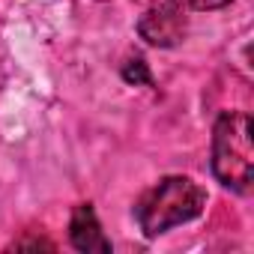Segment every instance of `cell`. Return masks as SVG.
I'll return each instance as SVG.
<instances>
[{"mask_svg": "<svg viewBox=\"0 0 254 254\" xmlns=\"http://www.w3.org/2000/svg\"><path fill=\"white\" fill-rule=\"evenodd\" d=\"M212 174L224 189L248 191L254 183V126L248 114L227 111L212 129Z\"/></svg>", "mask_w": 254, "mask_h": 254, "instance_id": "cell-1", "label": "cell"}, {"mask_svg": "<svg viewBox=\"0 0 254 254\" xmlns=\"http://www.w3.org/2000/svg\"><path fill=\"white\" fill-rule=\"evenodd\" d=\"M206 206V191L191 177H165L135 206L144 236H162L165 230L197 218Z\"/></svg>", "mask_w": 254, "mask_h": 254, "instance_id": "cell-2", "label": "cell"}, {"mask_svg": "<svg viewBox=\"0 0 254 254\" xmlns=\"http://www.w3.org/2000/svg\"><path fill=\"white\" fill-rule=\"evenodd\" d=\"M186 24V6L177 0H168V3H159L144 12V18L138 21V33L153 48H174L183 42Z\"/></svg>", "mask_w": 254, "mask_h": 254, "instance_id": "cell-3", "label": "cell"}, {"mask_svg": "<svg viewBox=\"0 0 254 254\" xmlns=\"http://www.w3.org/2000/svg\"><path fill=\"white\" fill-rule=\"evenodd\" d=\"M69 242L84 254H111V239L102 233L93 203H78L69 221Z\"/></svg>", "mask_w": 254, "mask_h": 254, "instance_id": "cell-4", "label": "cell"}, {"mask_svg": "<svg viewBox=\"0 0 254 254\" xmlns=\"http://www.w3.org/2000/svg\"><path fill=\"white\" fill-rule=\"evenodd\" d=\"M123 81H126V84H135V87H150V84H153V75H150L147 63H144L141 57H135V60H126V66H123Z\"/></svg>", "mask_w": 254, "mask_h": 254, "instance_id": "cell-5", "label": "cell"}, {"mask_svg": "<svg viewBox=\"0 0 254 254\" xmlns=\"http://www.w3.org/2000/svg\"><path fill=\"white\" fill-rule=\"evenodd\" d=\"M177 3H183L186 9H197V12H212V9L230 6L233 0H177Z\"/></svg>", "mask_w": 254, "mask_h": 254, "instance_id": "cell-6", "label": "cell"}, {"mask_svg": "<svg viewBox=\"0 0 254 254\" xmlns=\"http://www.w3.org/2000/svg\"><path fill=\"white\" fill-rule=\"evenodd\" d=\"M12 248H45V251H54V245L48 239H18Z\"/></svg>", "mask_w": 254, "mask_h": 254, "instance_id": "cell-7", "label": "cell"}]
</instances>
